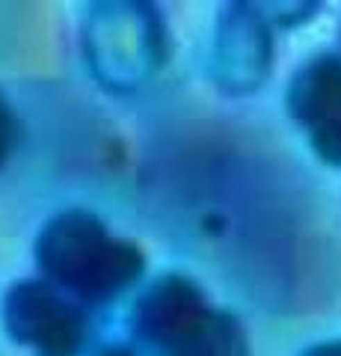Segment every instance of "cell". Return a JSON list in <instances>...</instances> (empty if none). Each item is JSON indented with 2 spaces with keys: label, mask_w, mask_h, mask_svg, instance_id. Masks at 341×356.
I'll use <instances>...</instances> for the list:
<instances>
[{
  "label": "cell",
  "mask_w": 341,
  "mask_h": 356,
  "mask_svg": "<svg viewBox=\"0 0 341 356\" xmlns=\"http://www.w3.org/2000/svg\"><path fill=\"white\" fill-rule=\"evenodd\" d=\"M42 280L81 303H107L137 285L146 273V255L137 243L113 238L104 220L83 208L51 217L33 243Z\"/></svg>",
  "instance_id": "cell-1"
},
{
  "label": "cell",
  "mask_w": 341,
  "mask_h": 356,
  "mask_svg": "<svg viewBox=\"0 0 341 356\" xmlns=\"http://www.w3.org/2000/svg\"><path fill=\"white\" fill-rule=\"evenodd\" d=\"M131 336L155 356H249L240 321L184 273H163L131 309Z\"/></svg>",
  "instance_id": "cell-2"
},
{
  "label": "cell",
  "mask_w": 341,
  "mask_h": 356,
  "mask_svg": "<svg viewBox=\"0 0 341 356\" xmlns=\"http://www.w3.org/2000/svg\"><path fill=\"white\" fill-rule=\"evenodd\" d=\"M83 57L110 92H134L167 63V30L151 3H92L83 18Z\"/></svg>",
  "instance_id": "cell-3"
},
{
  "label": "cell",
  "mask_w": 341,
  "mask_h": 356,
  "mask_svg": "<svg viewBox=\"0 0 341 356\" xmlns=\"http://www.w3.org/2000/svg\"><path fill=\"white\" fill-rule=\"evenodd\" d=\"M3 330L36 356H81L90 344V318L78 300L48 280H21L3 297Z\"/></svg>",
  "instance_id": "cell-4"
},
{
  "label": "cell",
  "mask_w": 341,
  "mask_h": 356,
  "mask_svg": "<svg viewBox=\"0 0 341 356\" xmlns=\"http://www.w3.org/2000/svg\"><path fill=\"white\" fill-rule=\"evenodd\" d=\"M273 65V36L256 3H228L217 18L211 77L223 92L244 95L258 89Z\"/></svg>",
  "instance_id": "cell-5"
},
{
  "label": "cell",
  "mask_w": 341,
  "mask_h": 356,
  "mask_svg": "<svg viewBox=\"0 0 341 356\" xmlns=\"http://www.w3.org/2000/svg\"><path fill=\"white\" fill-rule=\"evenodd\" d=\"M285 104L306 131H315L326 119L341 113V57L321 54L306 63L291 77Z\"/></svg>",
  "instance_id": "cell-6"
},
{
  "label": "cell",
  "mask_w": 341,
  "mask_h": 356,
  "mask_svg": "<svg viewBox=\"0 0 341 356\" xmlns=\"http://www.w3.org/2000/svg\"><path fill=\"white\" fill-rule=\"evenodd\" d=\"M309 143L324 163L341 166V113H335L333 119H326L324 125L309 131Z\"/></svg>",
  "instance_id": "cell-7"
},
{
  "label": "cell",
  "mask_w": 341,
  "mask_h": 356,
  "mask_svg": "<svg viewBox=\"0 0 341 356\" xmlns=\"http://www.w3.org/2000/svg\"><path fill=\"white\" fill-rule=\"evenodd\" d=\"M256 6L270 27L273 24L276 27H297L317 13V3H303V0H297V3H256Z\"/></svg>",
  "instance_id": "cell-8"
},
{
  "label": "cell",
  "mask_w": 341,
  "mask_h": 356,
  "mask_svg": "<svg viewBox=\"0 0 341 356\" xmlns=\"http://www.w3.org/2000/svg\"><path fill=\"white\" fill-rule=\"evenodd\" d=\"M15 137H18V122H15V113L9 102L0 92V163L9 158V152L15 146Z\"/></svg>",
  "instance_id": "cell-9"
},
{
  "label": "cell",
  "mask_w": 341,
  "mask_h": 356,
  "mask_svg": "<svg viewBox=\"0 0 341 356\" xmlns=\"http://www.w3.org/2000/svg\"><path fill=\"white\" fill-rule=\"evenodd\" d=\"M303 356H341V339H338V341L315 344V348H312V350H306Z\"/></svg>",
  "instance_id": "cell-10"
},
{
  "label": "cell",
  "mask_w": 341,
  "mask_h": 356,
  "mask_svg": "<svg viewBox=\"0 0 341 356\" xmlns=\"http://www.w3.org/2000/svg\"><path fill=\"white\" fill-rule=\"evenodd\" d=\"M95 356H137L131 348H125V344H110V348H101Z\"/></svg>",
  "instance_id": "cell-11"
}]
</instances>
